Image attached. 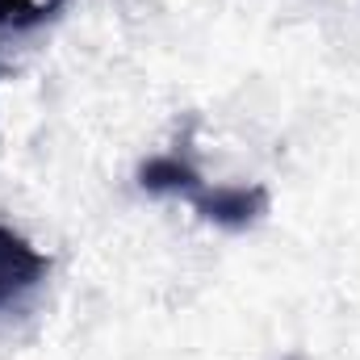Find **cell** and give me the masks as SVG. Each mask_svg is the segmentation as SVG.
Returning a JSON list of instances; mask_svg holds the SVG:
<instances>
[{"mask_svg":"<svg viewBox=\"0 0 360 360\" xmlns=\"http://www.w3.org/2000/svg\"><path fill=\"white\" fill-rule=\"evenodd\" d=\"M139 184L147 193H168L188 201L205 222L226 231H248L269 214V188L264 184H210L197 172V164L180 151L151 155L139 168Z\"/></svg>","mask_w":360,"mask_h":360,"instance_id":"obj_1","label":"cell"},{"mask_svg":"<svg viewBox=\"0 0 360 360\" xmlns=\"http://www.w3.org/2000/svg\"><path fill=\"white\" fill-rule=\"evenodd\" d=\"M46 272H51V256H42L13 226H0V310L21 302L30 289H38Z\"/></svg>","mask_w":360,"mask_h":360,"instance_id":"obj_2","label":"cell"},{"mask_svg":"<svg viewBox=\"0 0 360 360\" xmlns=\"http://www.w3.org/2000/svg\"><path fill=\"white\" fill-rule=\"evenodd\" d=\"M59 4L63 0H46V4H38V0H0V30H34V25L51 21Z\"/></svg>","mask_w":360,"mask_h":360,"instance_id":"obj_3","label":"cell"}]
</instances>
